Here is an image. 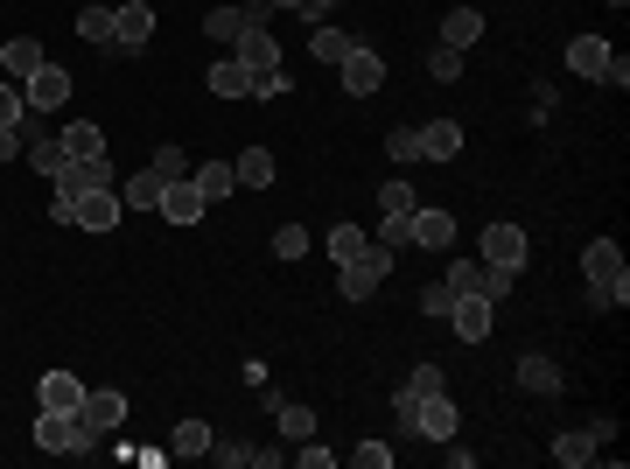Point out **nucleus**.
I'll list each match as a JSON object with an SVG mask.
<instances>
[{"mask_svg":"<svg viewBox=\"0 0 630 469\" xmlns=\"http://www.w3.org/2000/svg\"><path fill=\"white\" fill-rule=\"evenodd\" d=\"M532 259V238H526V224H484V267H498V273H511L519 280V267Z\"/></svg>","mask_w":630,"mask_h":469,"instance_id":"nucleus-1","label":"nucleus"},{"mask_svg":"<svg viewBox=\"0 0 630 469\" xmlns=\"http://www.w3.org/2000/svg\"><path fill=\"white\" fill-rule=\"evenodd\" d=\"M35 448H49V456H91L99 442L85 435L78 414H49V406H43V414H35Z\"/></svg>","mask_w":630,"mask_h":469,"instance_id":"nucleus-2","label":"nucleus"},{"mask_svg":"<svg viewBox=\"0 0 630 469\" xmlns=\"http://www.w3.org/2000/svg\"><path fill=\"white\" fill-rule=\"evenodd\" d=\"M245 29H266V8H259V0H224V8L203 14V35H210L218 49H232Z\"/></svg>","mask_w":630,"mask_h":469,"instance_id":"nucleus-3","label":"nucleus"},{"mask_svg":"<svg viewBox=\"0 0 630 469\" xmlns=\"http://www.w3.org/2000/svg\"><path fill=\"white\" fill-rule=\"evenodd\" d=\"M393 273V253L386 246H365V259H351V267H336V288H343V302H372L378 294V280Z\"/></svg>","mask_w":630,"mask_h":469,"instance_id":"nucleus-4","label":"nucleus"},{"mask_svg":"<svg viewBox=\"0 0 630 469\" xmlns=\"http://www.w3.org/2000/svg\"><path fill=\"white\" fill-rule=\"evenodd\" d=\"M147 43H155V8H147V0H120V8H112V49L141 56Z\"/></svg>","mask_w":630,"mask_h":469,"instance_id":"nucleus-5","label":"nucleus"},{"mask_svg":"<svg viewBox=\"0 0 630 469\" xmlns=\"http://www.w3.org/2000/svg\"><path fill=\"white\" fill-rule=\"evenodd\" d=\"M78 421H85V435H91V442L120 435V421H126V392H112V386H85Z\"/></svg>","mask_w":630,"mask_h":469,"instance_id":"nucleus-6","label":"nucleus"},{"mask_svg":"<svg viewBox=\"0 0 630 469\" xmlns=\"http://www.w3.org/2000/svg\"><path fill=\"white\" fill-rule=\"evenodd\" d=\"M449 288H455V294H484V302H505V294H511V273L484 267V259H449Z\"/></svg>","mask_w":630,"mask_h":469,"instance_id":"nucleus-7","label":"nucleus"},{"mask_svg":"<svg viewBox=\"0 0 630 469\" xmlns=\"http://www.w3.org/2000/svg\"><path fill=\"white\" fill-rule=\"evenodd\" d=\"M336 78H343V91H351V99H372V91L386 85V56L357 43V49H351V56H343V64H336Z\"/></svg>","mask_w":630,"mask_h":469,"instance_id":"nucleus-8","label":"nucleus"},{"mask_svg":"<svg viewBox=\"0 0 630 469\" xmlns=\"http://www.w3.org/2000/svg\"><path fill=\"white\" fill-rule=\"evenodd\" d=\"M120 224H126V203H120V190H112V182H106V190H85V197H78V232H120Z\"/></svg>","mask_w":630,"mask_h":469,"instance_id":"nucleus-9","label":"nucleus"},{"mask_svg":"<svg viewBox=\"0 0 630 469\" xmlns=\"http://www.w3.org/2000/svg\"><path fill=\"white\" fill-rule=\"evenodd\" d=\"M449 323H455L463 344H484L490 323H498V302H484V294H455V302H449Z\"/></svg>","mask_w":630,"mask_h":469,"instance_id":"nucleus-10","label":"nucleus"},{"mask_svg":"<svg viewBox=\"0 0 630 469\" xmlns=\"http://www.w3.org/2000/svg\"><path fill=\"white\" fill-rule=\"evenodd\" d=\"M455 435H463V406L449 392H428L420 400V442H455Z\"/></svg>","mask_w":630,"mask_h":469,"instance_id":"nucleus-11","label":"nucleus"},{"mask_svg":"<svg viewBox=\"0 0 630 469\" xmlns=\"http://www.w3.org/2000/svg\"><path fill=\"white\" fill-rule=\"evenodd\" d=\"M22 99H29V112H64V99H70V70L64 64H43L35 78L22 85Z\"/></svg>","mask_w":630,"mask_h":469,"instance_id":"nucleus-12","label":"nucleus"},{"mask_svg":"<svg viewBox=\"0 0 630 469\" xmlns=\"http://www.w3.org/2000/svg\"><path fill=\"white\" fill-rule=\"evenodd\" d=\"M35 400H43L49 414H78V406H85V379H78V371H43V379H35Z\"/></svg>","mask_w":630,"mask_h":469,"instance_id":"nucleus-13","label":"nucleus"},{"mask_svg":"<svg viewBox=\"0 0 630 469\" xmlns=\"http://www.w3.org/2000/svg\"><path fill=\"white\" fill-rule=\"evenodd\" d=\"M155 211L168 217V224H203V211H210V203L197 197V182H162V197H155Z\"/></svg>","mask_w":630,"mask_h":469,"instance_id":"nucleus-14","label":"nucleus"},{"mask_svg":"<svg viewBox=\"0 0 630 469\" xmlns=\"http://www.w3.org/2000/svg\"><path fill=\"white\" fill-rule=\"evenodd\" d=\"M511 379H519V392H532V400H553V392H561V365L540 358V350H526Z\"/></svg>","mask_w":630,"mask_h":469,"instance_id":"nucleus-15","label":"nucleus"},{"mask_svg":"<svg viewBox=\"0 0 630 469\" xmlns=\"http://www.w3.org/2000/svg\"><path fill=\"white\" fill-rule=\"evenodd\" d=\"M43 64H49V56H43V43H35V35H14V43H0V70H8L14 85H29Z\"/></svg>","mask_w":630,"mask_h":469,"instance_id":"nucleus-16","label":"nucleus"},{"mask_svg":"<svg viewBox=\"0 0 630 469\" xmlns=\"http://www.w3.org/2000/svg\"><path fill=\"white\" fill-rule=\"evenodd\" d=\"M106 182H112V161H106V155H99V161H64V168H56V190H64V197L106 190Z\"/></svg>","mask_w":630,"mask_h":469,"instance_id":"nucleus-17","label":"nucleus"},{"mask_svg":"<svg viewBox=\"0 0 630 469\" xmlns=\"http://www.w3.org/2000/svg\"><path fill=\"white\" fill-rule=\"evenodd\" d=\"M609 56H617V49H609L603 35H575V43H567V70H575V78H596V85H603Z\"/></svg>","mask_w":630,"mask_h":469,"instance_id":"nucleus-18","label":"nucleus"},{"mask_svg":"<svg viewBox=\"0 0 630 469\" xmlns=\"http://www.w3.org/2000/svg\"><path fill=\"white\" fill-rule=\"evenodd\" d=\"M203 85L218 91V99H253V70H245V64H239L232 49H224L218 64H210V78H203Z\"/></svg>","mask_w":630,"mask_h":469,"instance_id":"nucleus-19","label":"nucleus"},{"mask_svg":"<svg viewBox=\"0 0 630 469\" xmlns=\"http://www.w3.org/2000/svg\"><path fill=\"white\" fill-rule=\"evenodd\" d=\"M484 43V8H449L442 14V49H476Z\"/></svg>","mask_w":630,"mask_h":469,"instance_id":"nucleus-20","label":"nucleus"},{"mask_svg":"<svg viewBox=\"0 0 630 469\" xmlns=\"http://www.w3.org/2000/svg\"><path fill=\"white\" fill-rule=\"evenodd\" d=\"M232 56H239L245 70H253V78H259V70H280V43H274L266 29H245L239 43H232Z\"/></svg>","mask_w":630,"mask_h":469,"instance_id":"nucleus-21","label":"nucleus"},{"mask_svg":"<svg viewBox=\"0 0 630 469\" xmlns=\"http://www.w3.org/2000/svg\"><path fill=\"white\" fill-rule=\"evenodd\" d=\"M463 155V126L455 120H428L420 126V161H455Z\"/></svg>","mask_w":630,"mask_h":469,"instance_id":"nucleus-22","label":"nucleus"},{"mask_svg":"<svg viewBox=\"0 0 630 469\" xmlns=\"http://www.w3.org/2000/svg\"><path fill=\"white\" fill-rule=\"evenodd\" d=\"M189 182H197L203 203H224V197L239 190V168L232 161H197V168H189Z\"/></svg>","mask_w":630,"mask_h":469,"instance_id":"nucleus-23","label":"nucleus"},{"mask_svg":"<svg viewBox=\"0 0 630 469\" xmlns=\"http://www.w3.org/2000/svg\"><path fill=\"white\" fill-rule=\"evenodd\" d=\"M56 141H64V155L70 161H99L106 155V134L91 120H70V126H56Z\"/></svg>","mask_w":630,"mask_h":469,"instance_id":"nucleus-24","label":"nucleus"},{"mask_svg":"<svg viewBox=\"0 0 630 469\" xmlns=\"http://www.w3.org/2000/svg\"><path fill=\"white\" fill-rule=\"evenodd\" d=\"M413 246L449 253V246H455V217H449V211H413Z\"/></svg>","mask_w":630,"mask_h":469,"instance_id":"nucleus-25","label":"nucleus"},{"mask_svg":"<svg viewBox=\"0 0 630 469\" xmlns=\"http://www.w3.org/2000/svg\"><path fill=\"white\" fill-rule=\"evenodd\" d=\"M266 406H274V421H280V435H288V442H309V435H316V406H301V400H280V392H274Z\"/></svg>","mask_w":630,"mask_h":469,"instance_id":"nucleus-26","label":"nucleus"},{"mask_svg":"<svg viewBox=\"0 0 630 469\" xmlns=\"http://www.w3.org/2000/svg\"><path fill=\"white\" fill-rule=\"evenodd\" d=\"M413 211H420V197H413L407 176H386V182H378V217H413Z\"/></svg>","mask_w":630,"mask_h":469,"instance_id":"nucleus-27","label":"nucleus"},{"mask_svg":"<svg viewBox=\"0 0 630 469\" xmlns=\"http://www.w3.org/2000/svg\"><path fill=\"white\" fill-rule=\"evenodd\" d=\"M357 49V35H343V29H330V22H316V35H309V56H322V64H343V56Z\"/></svg>","mask_w":630,"mask_h":469,"instance_id":"nucleus-28","label":"nucleus"},{"mask_svg":"<svg viewBox=\"0 0 630 469\" xmlns=\"http://www.w3.org/2000/svg\"><path fill=\"white\" fill-rule=\"evenodd\" d=\"M232 168H239V190H266V182L280 176V168H274V155H266V147H245V155H239Z\"/></svg>","mask_w":630,"mask_h":469,"instance_id":"nucleus-29","label":"nucleus"},{"mask_svg":"<svg viewBox=\"0 0 630 469\" xmlns=\"http://www.w3.org/2000/svg\"><path fill=\"white\" fill-rule=\"evenodd\" d=\"M582 273H588V280H603V273H623V253H617V238H588V246H582Z\"/></svg>","mask_w":630,"mask_h":469,"instance_id":"nucleus-30","label":"nucleus"},{"mask_svg":"<svg viewBox=\"0 0 630 469\" xmlns=\"http://www.w3.org/2000/svg\"><path fill=\"white\" fill-rule=\"evenodd\" d=\"M210 421H176V435H168V456H210Z\"/></svg>","mask_w":630,"mask_h":469,"instance_id":"nucleus-31","label":"nucleus"},{"mask_svg":"<svg viewBox=\"0 0 630 469\" xmlns=\"http://www.w3.org/2000/svg\"><path fill=\"white\" fill-rule=\"evenodd\" d=\"M155 197H162V176H155V168H141V176L120 182V203H126V211H155Z\"/></svg>","mask_w":630,"mask_h":469,"instance_id":"nucleus-32","label":"nucleus"},{"mask_svg":"<svg viewBox=\"0 0 630 469\" xmlns=\"http://www.w3.org/2000/svg\"><path fill=\"white\" fill-rule=\"evenodd\" d=\"M596 435H588V427H575V435H561L553 442V462H567V469H582V462H596Z\"/></svg>","mask_w":630,"mask_h":469,"instance_id":"nucleus-33","label":"nucleus"},{"mask_svg":"<svg viewBox=\"0 0 630 469\" xmlns=\"http://www.w3.org/2000/svg\"><path fill=\"white\" fill-rule=\"evenodd\" d=\"M365 246H372V238L357 232V224H330V259H336V267H351V259H365Z\"/></svg>","mask_w":630,"mask_h":469,"instance_id":"nucleus-34","label":"nucleus"},{"mask_svg":"<svg viewBox=\"0 0 630 469\" xmlns=\"http://www.w3.org/2000/svg\"><path fill=\"white\" fill-rule=\"evenodd\" d=\"M22 161H29V168H43V176L56 182V168H64L70 155H64V141H56V134H35V141H29V155H22Z\"/></svg>","mask_w":630,"mask_h":469,"instance_id":"nucleus-35","label":"nucleus"},{"mask_svg":"<svg viewBox=\"0 0 630 469\" xmlns=\"http://www.w3.org/2000/svg\"><path fill=\"white\" fill-rule=\"evenodd\" d=\"M630 302V273H603L588 280V309H623Z\"/></svg>","mask_w":630,"mask_h":469,"instance_id":"nucleus-36","label":"nucleus"},{"mask_svg":"<svg viewBox=\"0 0 630 469\" xmlns=\"http://www.w3.org/2000/svg\"><path fill=\"white\" fill-rule=\"evenodd\" d=\"M147 168H155V176H162V182H183V176H189V168H197V161H189V155H183V147H176V141H168V147H155V161H147Z\"/></svg>","mask_w":630,"mask_h":469,"instance_id":"nucleus-37","label":"nucleus"},{"mask_svg":"<svg viewBox=\"0 0 630 469\" xmlns=\"http://www.w3.org/2000/svg\"><path fill=\"white\" fill-rule=\"evenodd\" d=\"M399 392H413V400H428V392H449V379H442V365H413L407 371V386Z\"/></svg>","mask_w":630,"mask_h":469,"instance_id":"nucleus-38","label":"nucleus"},{"mask_svg":"<svg viewBox=\"0 0 630 469\" xmlns=\"http://www.w3.org/2000/svg\"><path fill=\"white\" fill-rule=\"evenodd\" d=\"M372 246H386V253H407V246H413V217H386V224H378V238H372Z\"/></svg>","mask_w":630,"mask_h":469,"instance_id":"nucleus-39","label":"nucleus"},{"mask_svg":"<svg viewBox=\"0 0 630 469\" xmlns=\"http://www.w3.org/2000/svg\"><path fill=\"white\" fill-rule=\"evenodd\" d=\"M78 35H85V43H112V8H85L78 14Z\"/></svg>","mask_w":630,"mask_h":469,"instance_id":"nucleus-40","label":"nucleus"},{"mask_svg":"<svg viewBox=\"0 0 630 469\" xmlns=\"http://www.w3.org/2000/svg\"><path fill=\"white\" fill-rule=\"evenodd\" d=\"M386 155H393V161H420V126H393V134H386Z\"/></svg>","mask_w":630,"mask_h":469,"instance_id":"nucleus-41","label":"nucleus"},{"mask_svg":"<svg viewBox=\"0 0 630 469\" xmlns=\"http://www.w3.org/2000/svg\"><path fill=\"white\" fill-rule=\"evenodd\" d=\"M22 120H29V99H22V85L8 78L0 85V126H22Z\"/></svg>","mask_w":630,"mask_h":469,"instance_id":"nucleus-42","label":"nucleus"},{"mask_svg":"<svg viewBox=\"0 0 630 469\" xmlns=\"http://www.w3.org/2000/svg\"><path fill=\"white\" fill-rule=\"evenodd\" d=\"M210 462H218V469H245V462H253V442H210Z\"/></svg>","mask_w":630,"mask_h":469,"instance_id":"nucleus-43","label":"nucleus"},{"mask_svg":"<svg viewBox=\"0 0 630 469\" xmlns=\"http://www.w3.org/2000/svg\"><path fill=\"white\" fill-rule=\"evenodd\" d=\"M428 78L455 85V78H463V49H434V56H428Z\"/></svg>","mask_w":630,"mask_h":469,"instance_id":"nucleus-44","label":"nucleus"},{"mask_svg":"<svg viewBox=\"0 0 630 469\" xmlns=\"http://www.w3.org/2000/svg\"><path fill=\"white\" fill-rule=\"evenodd\" d=\"M449 302H455L449 280H428V288H420V315H449Z\"/></svg>","mask_w":630,"mask_h":469,"instance_id":"nucleus-45","label":"nucleus"},{"mask_svg":"<svg viewBox=\"0 0 630 469\" xmlns=\"http://www.w3.org/2000/svg\"><path fill=\"white\" fill-rule=\"evenodd\" d=\"M274 253H280V259H301V253H309V232H301V224H280V232H274Z\"/></svg>","mask_w":630,"mask_h":469,"instance_id":"nucleus-46","label":"nucleus"},{"mask_svg":"<svg viewBox=\"0 0 630 469\" xmlns=\"http://www.w3.org/2000/svg\"><path fill=\"white\" fill-rule=\"evenodd\" d=\"M351 462H357V469H393V448H386V442H357Z\"/></svg>","mask_w":630,"mask_h":469,"instance_id":"nucleus-47","label":"nucleus"},{"mask_svg":"<svg viewBox=\"0 0 630 469\" xmlns=\"http://www.w3.org/2000/svg\"><path fill=\"white\" fill-rule=\"evenodd\" d=\"M253 99H288V70H259V78H253Z\"/></svg>","mask_w":630,"mask_h":469,"instance_id":"nucleus-48","label":"nucleus"},{"mask_svg":"<svg viewBox=\"0 0 630 469\" xmlns=\"http://www.w3.org/2000/svg\"><path fill=\"white\" fill-rule=\"evenodd\" d=\"M295 462H301V469H330V462H336V448H316V435H309V442L295 448Z\"/></svg>","mask_w":630,"mask_h":469,"instance_id":"nucleus-49","label":"nucleus"},{"mask_svg":"<svg viewBox=\"0 0 630 469\" xmlns=\"http://www.w3.org/2000/svg\"><path fill=\"white\" fill-rule=\"evenodd\" d=\"M29 155V134L22 126H0V161H22Z\"/></svg>","mask_w":630,"mask_h":469,"instance_id":"nucleus-50","label":"nucleus"},{"mask_svg":"<svg viewBox=\"0 0 630 469\" xmlns=\"http://www.w3.org/2000/svg\"><path fill=\"white\" fill-rule=\"evenodd\" d=\"M49 224H78V197H64V190H56V203H49Z\"/></svg>","mask_w":630,"mask_h":469,"instance_id":"nucleus-51","label":"nucleus"},{"mask_svg":"<svg viewBox=\"0 0 630 469\" xmlns=\"http://www.w3.org/2000/svg\"><path fill=\"white\" fill-rule=\"evenodd\" d=\"M330 8H336V0H301V14H309V22H330Z\"/></svg>","mask_w":630,"mask_h":469,"instance_id":"nucleus-52","label":"nucleus"},{"mask_svg":"<svg viewBox=\"0 0 630 469\" xmlns=\"http://www.w3.org/2000/svg\"><path fill=\"white\" fill-rule=\"evenodd\" d=\"M259 8H266V14H280V8H301V0H259Z\"/></svg>","mask_w":630,"mask_h":469,"instance_id":"nucleus-53","label":"nucleus"},{"mask_svg":"<svg viewBox=\"0 0 630 469\" xmlns=\"http://www.w3.org/2000/svg\"><path fill=\"white\" fill-rule=\"evenodd\" d=\"M609 8H630V0H609Z\"/></svg>","mask_w":630,"mask_h":469,"instance_id":"nucleus-54","label":"nucleus"}]
</instances>
